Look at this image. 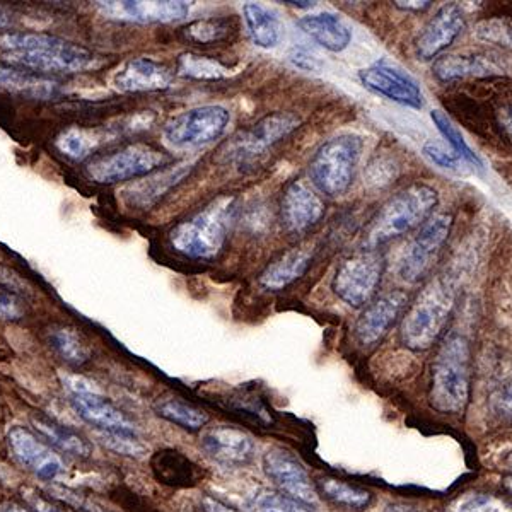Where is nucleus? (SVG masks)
Wrapping results in <instances>:
<instances>
[{"mask_svg":"<svg viewBox=\"0 0 512 512\" xmlns=\"http://www.w3.org/2000/svg\"><path fill=\"white\" fill-rule=\"evenodd\" d=\"M200 506H202L204 512H236L233 507L226 506L224 502L212 497V495H205L204 499L200 501Z\"/></svg>","mask_w":512,"mask_h":512,"instance_id":"nucleus-46","label":"nucleus"},{"mask_svg":"<svg viewBox=\"0 0 512 512\" xmlns=\"http://www.w3.org/2000/svg\"><path fill=\"white\" fill-rule=\"evenodd\" d=\"M301 125V118L289 111L270 113L248 130L234 135L219 152L224 163L251 164L263 154L287 139Z\"/></svg>","mask_w":512,"mask_h":512,"instance_id":"nucleus-9","label":"nucleus"},{"mask_svg":"<svg viewBox=\"0 0 512 512\" xmlns=\"http://www.w3.org/2000/svg\"><path fill=\"white\" fill-rule=\"evenodd\" d=\"M31 425L50 446L59 449L62 453L77 456V458H89L93 453V446L89 444L88 439H84L79 432L55 422L47 415H33Z\"/></svg>","mask_w":512,"mask_h":512,"instance_id":"nucleus-27","label":"nucleus"},{"mask_svg":"<svg viewBox=\"0 0 512 512\" xmlns=\"http://www.w3.org/2000/svg\"><path fill=\"white\" fill-rule=\"evenodd\" d=\"M364 140L359 135L342 134L326 140L309 161V178L326 197H342L354 181L361 161Z\"/></svg>","mask_w":512,"mask_h":512,"instance_id":"nucleus-6","label":"nucleus"},{"mask_svg":"<svg viewBox=\"0 0 512 512\" xmlns=\"http://www.w3.org/2000/svg\"><path fill=\"white\" fill-rule=\"evenodd\" d=\"M50 344L55 352L70 366H84L91 357L88 345L84 344L81 335L69 326H62L53 330L50 335Z\"/></svg>","mask_w":512,"mask_h":512,"instance_id":"nucleus-33","label":"nucleus"},{"mask_svg":"<svg viewBox=\"0 0 512 512\" xmlns=\"http://www.w3.org/2000/svg\"><path fill=\"white\" fill-rule=\"evenodd\" d=\"M248 512H315L304 502L292 499L282 492L262 490L248 504Z\"/></svg>","mask_w":512,"mask_h":512,"instance_id":"nucleus-38","label":"nucleus"},{"mask_svg":"<svg viewBox=\"0 0 512 512\" xmlns=\"http://www.w3.org/2000/svg\"><path fill=\"white\" fill-rule=\"evenodd\" d=\"M311 262H313L311 248H303V246L292 248L282 253L279 258H275L274 262L268 263L258 282L265 291H284L306 275Z\"/></svg>","mask_w":512,"mask_h":512,"instance_id":"nucleus-22","label":"nucleus"},{"mask_svg":"<svg viewBox=\"0 0 512 512\" xmlns=\"http://www.w3.org/2000/svg\"><path fill=\"white\" fill-rule=\"evenodd\" d=\"M439 202V193L425 183H415L396 193L379 209L367 226V248H378L391 239L400 238L424 226Z\"/></svg>","mask_w":512,"mask_h":512,"instance_id":"nucleus-4","label":"nucleus"},{"mask_svg":"<svg viewBox=\"0 0 512 512\" xmlns=\"http://www.w3.org/2000/svg\"><path fill=\"white\" fill-rule=\"evenodd\" d=\"M60 151L72 159L88 158L89 152L93 149V142L86 137L84 132L70 128L59 139Z\"/></svg>","mask_w":512,"mask_h":512,"instance_id":"nucleus-41","label":"nucleus"},{"mask_svg":"<svg viewBox=\"0 0 512 512\" xmlns=\"http://www.w3.org/2000/svg\"><path fill=\"white\" fill-rule=\"evenodd\" d=\"M472 395V347L461 333H449L431 367L429 402L441 414H461Z\"/></svg>","mask_w":512,"mask_h":512,"instance_id":"nucleus-2","label":"nucleus"},{"mask_svg":"<svg viewBox=\"0 0 512 512\" xmlns=\"http://www.w3.org/2000/svg\"><path fill=\"white\" fill-rule=\"evenodd\" d=\"M422 152H424L425 158L439 166V168L458 169L460 164H463V161L453 151H446L443 146H439L437 142H432V140L431 142H425Z\"/></svg>","mask_w":512,"mask_h":512,"instance_id":"nucleus-43","label":"nucleus"},{"mask_svg":"<svg viewBox=\"0 0 512 512\" xmlns=\"http://www.w3.org/2000/svg\"><path fill=\"white\" fill-rule=\"evenodd\" d=\"M0 91L47 99L59 93V82L38 74H31L28 70L19 69L16 65L0 62Z\"/></svg>","mask_w":512,"mask_h":512,"instance_id":"nucleus-26","label":"nucleus"},{"mask_svg":"<svg viewBox=\"0 0 512 512\" xmlns=\"http://www.w3.org/2000/svg\"><path fill=\"white\" fill-rule=\"evenodd\" d=\"M499 123H501L504 134L507 135V139L512 142V105L501 110V113H499Z\"/></svg>","mask_w":512,"mask_h":512,"instance_id":"nucleus-48","label":"nucleus"},{"mask_svg":"<svg viewBox=\"0 0 512 512\" xmlns=\"http://www.w3.org/2000/svg\"><path fill=\"white\" fill-rule=\"evenodd\" d=\"M408 308V296L403 291L386 292L367 304L355 323V338L362 347H374L383 340L396 321L403 318Z\"/></svg>","mask_w":512,"mask_h":512,"instance_id":"nucleus-15","label":"nucleus"},{"mask_svg":"<svg viewBox=\"0 0 512 512\" xmlns=\"http://www.w3.org/2000/svg\"><path fill=\"white\" fill-rule=\"evenodd\" d=\"M168 161V154H164L159 147L135 142L91 159L86 164V173L99 185H113L152 175Z\"/></svg>","mask_w":512,"mask_h":512,"instance_id":"nucleus-7","label":"nucleus"},{"mask_svg":"<svg viewBox=\"0 0 512 512\" xmlns=\"http://www.w3.org/2000/svg\"><path fill=\"white\" fill-rule=\"evenodd\" d=\"M234 219L233 198H219L169 233V241L181 255L210 260L222 250Z\"/></svg>","mask_w":512,"mask_h":512,"instance_id":"nucleus-5","label":"nucleus"},{"mask_svg":"<svg viewBox=\"0 0 512 512\" xmlns=\"http://www.w3.org/2000/svg\"><path fill=\"white\" fill-rule=\"evenodd\" d=\"M292 62L297 65V67H301L304 70H318L320 69V64L316 62V59L313 57H309L306 53L297 52L296 55H292Z\"/></svg>","mask_w":512,"mask_h":512,"instance_id":"nucleus-47","label":"nucleus"},{"mask_svg":"<svg viewBox=\"0 0 512 512\" xmlns=\"http://www.w3.org/2000/svg\"><path fill=\"white\" fill-rule=\"evenodd\" d=\"M236 23L233 18H204L195 19L187 26H183L180 35L183 40L192 43L195 47L202 45H217L227 41L236 33Z\"/></svg>","mask_w":512,"mask_h":512,"instance_id":"nucleus-31","label":"nucleus"},{"mask_svg":"<svg viewBox=\"0 0 512 512\" xmlns=\"http://www.w3.org/2000/svg\"><path fill=\"white\" fill-rule=\"evenodd\" d=\"M507 465L511 466L512 468V454L509 456V460H507Z\"/></svg>","mask_w":512,"mask_h":512,"instance_id":"nucleus-54","label":"nucleus"},{"mask_svg":"<svg viewBox=\"0 0 512 512\" xmlns=\"http://www.w3.org/2000/svg\"><path fill=\"white\" fill-rule=\"evenodd\" d=\"M453 222L451 214H436L425 222L400 260V277L405 282L417 284L431 274L444 245L448 243Z\"/></svg>","mask_w":512,"mask_h":512,"instance_id":"nucleus-11","label":"nucleus"},{"mask_svg":"<svg viewBox=\"0 0 512 512\" xmlns=\"http://www.w3.org/2000/svg\"><path fill=\"white\" fill-rule=\"evenodd\" d=\"M7 446L19 465L45 482H53L65 472L59 454L26 427H11L7 432Z\"/></svg>","mask_w":512,"mask_h":512,"instance_id":"nucleus-13","label":"nucleus"},{"mask_svg":"<svg viewBox=\"0 0 512 512\" xmlns=\"http://www.w3.org/2000/svg\"><path fill=\"white\" fill-rule=\"evenodd\" d=\"M21 494H23L24 501L28 502V506L33 507L35 512H65L62 507L53 504L45 495L40 494L38 490L31 489V487L21 489Z\"/></svg>","mask_w":512,"mask_h":512,"instance_id":"nucleus-45","label":"nucleus"},{"mask_svg":"<svg viewBox=\"0 0 512 512\" xmlns=\"http://www.w3.org/2000/svg\"><path fill=\"white\" fill-rule=\"evenodd\" d=\"M175 81V70L158 60L130 59L118 69L113 86L120 93H154L164 91Z\"/></svg>","mask_w":512,"mask_h":512,"instance_id":"nucleus-20","label":"nucleus"},{"mask_svg":"<svg viewBox=\"0 0 512 512\" xmlns=\"http://www.w3.org/2000/svg\"><path fill=\"white\" fill-rule=\"evenodd\" d=\"M502 69L494 59L485 55H443L432 65V74L439 82H454L470 77H490L501 74Z\"/></svg>","mask_w":512,"mask_h":512,"instance_id":"nucleus-24","label":"nucleus"},{"mask_svg":"<svg viewBox=\"0 0 512 512\" xmlns=\"http://www.w3.org/2000/svg\"><path fill=\"white\" fill-rule=\"evenodd\" d=\"M187 168L188 166H181V168L166 169V171L159 173V175L154 176L151 180L142 181L139 185H135L134 188H130L127 192L130 193L128 197L132 200V204L147 207L152 202H156L159 197H163L169 188L176 185L183 176L187 175Z\"/></svg>","mask_w":512,"mask_h":512,"instance_id":"nucleus-32","label":"nucleus"},{"mask_svg":"<svg viewBox=\"0 0 512 512\" xmlns=\"http://www.w3.org/2000/svg\"><path fill=\"white\" fill-rule=\"evenodd\" d=\"M154 412L161 419L168 420L171 424L178 425L188 432H198L209 424V414L202 408L195 407L192 403L181 400L178 396H163L154 403Z\"/></svg>","mask_w":512,"mask_h":512,"instance_id":"nucleus-29","label":"nucleus"},{"mask_svg":"<svg viewBox=\"0 0 512 512\" xmlns=\"http://www.w3.org/2000/svg\"><path fill=\"white\" fill-rule=\"evenodd\" d=\"M432 122L436 123L437 130L441 132L444 139L448 140L449 146L453 147V152L465 164H472L475 168L482 169V159L478 158L472 147L466 144L465 137L461 135L460 130L454 127V123L449 120L448 115L441 110H434L431 113Z\"/></svg>","mask_w":512,"mask_h":512,"instance_id":"nucleus-34","label":"nucleus"},{"mask_svg":"<svg viewBox=\"0 0 512 512\" xmlns=\"http://www.w3.org/2000/svg\"><path fill=\"white\" fill-rule=\"evenodd\" d=\"M200 446L212 460L226 466H245L255 456V441L233 425H219L202 436Z\"/></svg>","mask_w":512,"mask_h":512,"instance_id":"nucleus-19","label":"nucleus"},{"mask_svg":"<svg viewBox=\"0 0 512 512\" xmlns=\"http://www.w3.org/2000/svg\"><path fill=\"white\" fill-rule=\"evenodd\" d=\"M152 472L159 482L176 489H192L202 482L204 470L176 449H163L152 458Z\"/></svg>","mask_w":512,"mask_h":512,"instance_id":"nucleus-23","label":"nucleus"},{"mask_svg":"<svg viewBox=\"0 0 512 512\" xmlns=\"http://www.w3.org/2000/svg\"><path fill=\"white\" fill-rule=\"evenodd\" d=\"M297 26L306 33V35L315 40L318 45L328 50V52H344L352 41V33L349 26L342 19L330 14V12H321V14H311L297 21Z\"/></svg>","mask_w":512,"mask_h":512,"instance_id":"nucleus-25","label":"nucleus"},{"mask_svg":"<svg viewBox=\"0 0 512 512\" xmlns=\"http://www.w3.org/2000/svg\"><path fill=\"white\" fill-rule=\"evenodd\" d=\"M454 289L446 280H432L414 304L408 306L400 323V340L407 349L425 352L443 338L453 316Z\"/></svg>","mask_w":512,"mask_h":512,"instance_id":"nucleus-3","label":"nucleus"},{"mask_svg":"<svg viewBox=\"0 0 512 512\" xmlns=\"http://www.w3.org/2000/svg\"><path fill=\"white\" fill-rule=\"evenodd\" d=\"M325 216V204L303 181H294L282 195L280 219L289 234H303Z\"/></svg>","mask_w":512,"mask_h":512,"instance_id":"nucleus-17","label":"nucleus"},{"mask_svg":"<svg viewBox=\"0 0 512 512\" xmlns=\"http://www.w3.org/2000/svg\"><path fill=\"white\" fill-rule=\"evenodd\" d=\"M231 115L224 106H197L164 125L163 137L173 149H197L212 144L226 132Z\"/></svg>","mask_w":512,"mask_h":512,"instance_id":"nucleus-10","label":"nucleus"},{"mask_svg":"<svg viewBox=\"0 0 512 512\" xmlns=\"http://www.w3.org/2000/svg\"><path fill=\"white\" fill-rule=\"evenodd\" d=\"M316 492L335 506L361 511L373 502V494L359 485L335 477H320L315 482Z\"/></svg>","mask_w":512,"mask_h":512,"instance_id":"nucleus-30","label":"nucleus"},{"mask_svg":"<svg viewBox=\"0 0 512 512\" xmlns=\"http://www.w3.org/2000/svg\"><path fill=\"white\" fill-rule=\"evenodd\" d=\"M465 28V18L458 4H446L425 24L415 41V53L420 60H434L453 45Z\"/></svg>","mask_w":512,"mask_h":512,"instance_id":"nucleus-18","label":"nucleus"},{"mask_svg":"<svg viewBox=\"0 0 512 512\" xmlns=\"http://www.w3.org/2000/svg\"><path fill=\"white\" fill-rule=\"evenodd\" d=\"M448 512H512V504L499 495L466 492L449 504Z\"/></svg>","mask_w":512,"mask_h":512,"instance_id":"nucleus-35","label":"nucleus"},{"mask_svg":"<svg viewBox=\"0 0 512 512\" xmlns=\"http://www.w3.org/2000/svg\"><path fill=\"white\" fill-rule=\"evenodd\" d=\"M26 316L23 297L6 286H0V321H21Z\"/></svg>","mask_w":512,"mask_h":512,"instance_id":"nucleus-42","label":"nucleus"},{"mask_svg":"<svg viewBox=\"0 0 512 512\" xmlns=\"http://www.w3.org/2000/svg\"><path fill=\"white\" fill-rule=\"evenodd\" d=\"M0 50L12 65L40 74H77L98 64L88 48L45 33H4Z\"/></svg>","mask_w":512,"mask_h":512,"instance_id":"nucleus-1","label":"nucleus"},{"mask_svg":"<svg viewBox=\"0 0 512 512\" xmlns=\"http://www.w3.org/2000/svg\"><path fill=\"white\" fill-rule=\"evenodd\" d=\"M432 2H395V6L398 9H403V11H424V9H429L431 7Z\"/></svg>","mask_w":512,"mask_h":512,"instance_id":"nucleus-49","label":"nucleus"},{"mask_svg":"<svg viewBox=\"0 0 512 512\" xmlns=\"http://www.w3.org/2000/svg\"><path fill=\"white\" fill-rule=\"evenodd\" d=\"M287 6L297 7V9H311L315 7L316 2H286Z\"/></svg>","mask_w":512,"mask_h":512,"instance_id":"nucleus-52","label":"nucleus"},{"mask_svg":"<svg viewBox=\"0 0 512 512\" xmlns=\"http://www.w3.org/2000/svg\"><path fill=\"white\" fill-rule=\"evenodd\" d=\"M490 410L504 424H512V378H504L494 386L489 398Z\"/></svg>","mask_w":512,"mask_h":512,"instance_id":"nucleus-40","label":"nucleus"},{"mask_svg":"<svg viewBox=\"0 0 512 512\" xmlns=\"http://www.w3.org/2000/svg\"><path fill=\"white\" fill-rule=\"evenodd\" d=\"M176 72L180 76L192 77V79H221L226 76L227 69L219 60L210 59V57H202L195 53H185L178 59Z\"/></svg>","mask_w":512,"mask_h":512,"instance_id":"nucleus-36","label":"nucleus"},{"mask_svg":"<svg viewBox=\"0 0 512 512\" xmlns=\"http://www.w3.org/2000/svg\"><path fill=\"white\" fill-rule=\"evenodd\" d=\"M506 487L512 492V477L506 478Z\"/></svg>","mask_w":512,"mask_h":512,"instance_id":"nucleus-53","label":"nucleus"},{"mask_svg":"<svg viewBox=\"0 0 512 512\" xmlns=\"http://www.w3.org/2000/svg\"><path fill=\"white\" fill-rule=\"evenodd\" d=\"M69 402L84 422L101 432H125L135 434V425L122 410L108 398L99 395L84 379H67Z\"/></svg>","mask_w":512,"mask_h":512,"instance_id":"nucleus-12","label":"nucleus"},{"mask_svg":"<svg viewBox=\"0 0 512 512\" xmlns=\"http://www.w3.org/2000/svg\"><path fill=\"white\" fill-rule=\"evenodd\" d=\"M359 79L367 89L395 101L398 105L408 108H422L424 105V96L414 77L408 76L407 72L388 62H376L371 67L362 69Z\"/></svg>","mask_w":512,"mask_h":512,"instance_id":"nucleus-16","label":"nucleus"},{"mask_svg":"<svg viewBox=\"0 0 512 512\" xmlns=\"http://www.w3.org/2000/svg\"><path fill=\"white\" fill-rule=\"evenodd\" d=\"M52 494L55 499L69 504V506L77 507L82 512H108L94 501H89L81 494H77L74 490L65 489V487H52Z\"/></svg>","mask_w":512,"mask_h":512,"instance_id":"nucleus-44","label":"nucleus"},{"mask_svg":"<svg viewBox=\"0 0 512 512\" xmlns=\"http://www.w3.org/2000/svg\"><path fill=\"white\" fill-rule=\"evenodd\" d=\"M473 35L483 43H489L504 50H512V18L497 16V18L478 21Z\"/></svg>","mask_w":512,"mask_h":512,"instance_id":"nucleus-37","label":"nucleus"},{"mask_svg":"<svg viewBox=\"0 0 512 512\" xmlns=\"http://www.w3.org/2000/svg\"><path fill=\"white\" fill-rule=\"evenodd\" d=\"M12 26L11 12L6 11L4 7H0V30H9Z\"/></svg>","mask_w":512,"mask_h":512,"instance_id":"nucleus-50","label":"nucleus"},{"mask_svg":"<svg viewBox=\"0 0 512 512\" xmlns=\"http://www.w3.org/2000/svg\"><path fill=\"white\" fill-rule=\"evenodd\" d=\"M106 18L128 23H175L188 16V2H98Z\"/></svg>","mask_w":512,"mask_h":512,"instance_id":"nucleus-21","label":"nucleus"},{"mask_svg":"<svg viewBox=\"0 0 512 512\" xmlns=\"http://www.w3.org/2000/svg\"><path fill=\"white\" fill-rule=\"evenodd\" d=\"M384 265V256L378 248L355 251L338 265L332 280L333 294L352 308L367 306L378 292Z\"/></svg>","mask_w":512,"mask_h":512,"instance_id":"nucleus-8","label":"nucleus"},{"mask_svg":"<svg viewBox=\"0 0 512 512\" xmlns=\"http://www.w3.org/2000/svg\"><path fill=\"white\" fill-rule=\"evenodd\" d=\"M263 472L282 490V494L308 506L318 501L315 482H311L308 470L286 449H268L263 456Z\"/></svg>","mask_w":512,"mask_h":512,"instance_id":"nucleus-14","label":"nucleus"},{"mask_svg":"<svg viewBox=\"0 0 512 512\" xmlns=\"http://www.w3.org/2000/svg\"><path fill=\"white\" fill-rule=\"evenodd\" d=\"M243 14H245L246 28L250 31L251 40L256 47L268 50L279 45L282 40V24L275 12L250 2L243 7Z\"/></svg>","mask_w":512,"mask_h":512,"instance_id":"nucleus-28","label":"nucleus"},{"mask_svg":"<svg viewBox=\"0 0 512 512\" xmlns=\"http://www.w3.org/2000/svg\"><path fill=\"white\" fill-rule=\"evenodd\" d=\"M0 512H31L30 509H26V507L21 506V504H16V502H4L2 506H0Z\"/></svg>","mask_w":512,"mask_h":512,"instance_id":"nucleus-51","label":"nucleus"},{"mask_svg":"<svg viewBox=\"0 0 512 512\" xmlns=\"http://www.w3.org/2000/svg\"><path fill=\"white\" fill-rule=\"evenodd\" d=\"M99 441L103 446L115 451L117 454L123 456H130V458H142L146 454V448L142 446L139 439L135 434H125V432H101L99 434Z\"/></svg>","mask_w":512,"mask_h":512,"instance_id":"nucleus-39","label":"nucleus"}]
</instances>
